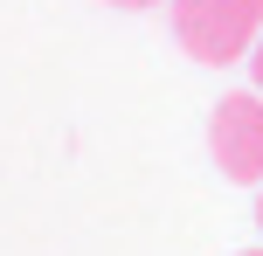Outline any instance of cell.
<instances>
[{
    "label": "cell",
    "instance_id": "5b68a950",
    "mask_svg": "<svg viewBox=\"0 0 263 256\" xmlns=\"http://www.w3.org/2000/svg\"><path fill=\"white\" fill-rule=\"evenodd\" d=\"M256 229H263V194H256Z\"/></svg>",
    "mask_w": 263,
    "mask_h": 256
},
{
    "label": "cell",
    "instance_id": "277c9868",
    "mask_svg": "<svg viewBox=\"0 0 263 256\" xmlns=\"http://www.w3.org/2000/svg\"><path fill=\"white\" fill-rule=\"evenodd\" d=\"M111 7H159V0H111Z\"/></svg>",
    "mask_w": 263,
    "mask_h": 256
},
{
    "label": "cell",
    "instance_id": "8992f818",
    "mask_svg": "<svg viewBox=\"0 0 263 256\" xmlns=\"http://www.w3.org/2000/svg\"><path fill=\"white\" fill-rule=\"evenodd\" d=\"M242 256H263V249H242Z\"/></svg>",
    "mask_w": 263,
    "mask_h": 256
},
{
    "label": "cell",
    "instance_id": "3957f363",
    "mask_svg": "<svg viewBox=\"0 0 263 256\" xmlns=\"http://www.w3.org/2000/svg\"><path fill=\"white\" fill-rule=\"evenodd\" d=\"M250 76H256V90H263V35H256V49H250Z\"/></svg>",
    "mask_w": 263,
    "mask_h": 256
},
{
    "label": "cell",
    "instance_id": "7a4b0ae2",
    "mask_svg": "<svg viewBox=\"0 0 263 256\" xmlns=\"http://www.w3.org/2000/svg\"><path fill=\"white\" fill-rule=\"evenodd\" d=\"M208 152L236 187H263V90H229L215 104Z\"/></svg>",
    "mask_w": 263,
    "mask_h": 256
},
{
    "label": "cell",
    "instance_id": "6da1fadb",
    "mask_svg": "<svg viewBox=\"0 0 263 256\" xmlns=\"http://www.w3.org/2000/svg\"><path fill=\"white\" fill-rule=\"evenodd\" d=\"M256 35H263V0H173V42L208 69L250 63Z\"/></svg>",
    "mask_w": 263,
    "mask_h": 256
}]
</instances>
